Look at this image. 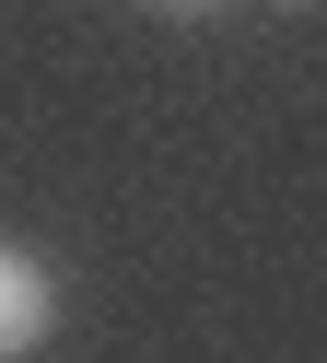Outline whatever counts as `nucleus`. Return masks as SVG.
Here are the masks:
<instances>
[{
  "label": "nucleus",
  "instance_id": "obj_1",
  "mask_svg": "<svg viewBox=\"0 0 327 363\" xmlns=\"http://www.w3.org/2000/svg\"><path fill=\"white\" fill-rule=\"evenodd\" d=\"M47 328H59V269L35 246H0V363H23Z\"/></svg>",
  "mask_w": 327,
  "mask_h": 363
},
{
  "label": "nucleus",
  "instance_id": "obj_2",
  "mask_svg": "<svg viewBox=\"0 0 327 363\" xmlns=\"http://www.w3.org/2000/svg\"><path fill=\"white\" fill-rule=\"evenodd\" d=\"M129 12H152V24H199V12H222V0H129Z\"/></svg>",
  "mask_w": 327,
  "mask_h": 363
},
{
  "label": "nucleus",
  "instance_id": "obj_3",
  "mask_svg": "<svg viewBox=\"0 0 327 363\" xmlns=\"http://www.w3.org/2000/svg\"><path fill=\"white\" fill-rule=\"evenodd\" d=\"M269 12H304V0H269Z\"/></svg>",
  "mask_w": 327,
  "mask_h": 363
}]
</instances>
